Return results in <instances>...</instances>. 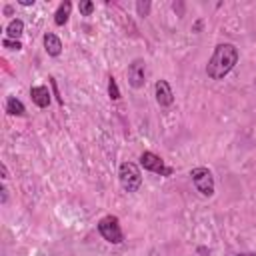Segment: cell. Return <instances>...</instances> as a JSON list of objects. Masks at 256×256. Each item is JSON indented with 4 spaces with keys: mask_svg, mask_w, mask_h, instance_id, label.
<instances>
[{
    "mask_svg": "<svg viewBox=\"0 0 256 256\" xmlns=\"http://www.w3.org/2000/svg\"><path fill=\"white\" fill-rule=\"evenodd\" d=\"M236 62H238V48L230 42H222L214 48V54L206 64V74L212 80H222L226 74L232 72Z\"/></svg>",
    "mask_w": 256,
    "mask_h": 256,
    "instance_id": "6da1fadb",
    "label": "cell"
},
{
    "mask_svg": "<svg viewBox=\"0 0 256 256\" xmlns=\"http://www.w3.org/2000/svg\"><path fill=\"white\" fill-rule=\"evenodd\" d=\"M118 180H120V186L126 192H138L140 186H142L140 166L134 164V162H122L120 168H118Z\"/></svg>",
    "mask_w": 256,
    "mask_h": 256,
    "instance_id": "7a4b0ae2",
    "label": "cell"
},
{
    "mask_svg": "<svg viewBox=\"0 0 256 256\" xmlns=\"http://www.w3.org/2000/svg\"><path fill=\"white\" fill-rule=\"evenodd\" d=\"M98 232L110 244H122L124 242V232L120 228V220L114 214H106L98 220Z\"/></svg>",
    "mask_w": 256,
    "mask_h": 256,
    "instance_id": "3957f363",
    "label": "cell"
},
{
    "mask_svg": "<svg viewBox=\"0 0 256 256\" xmlns=\"http://www.w3.org/2000/svg\"><path fill=\"white\" fill-rule=\"evenodd\" d=\"M190 178H192L194 188H196L202 196H206V198L214 196V176H212V172H210L208 168H204V166L192 168V170H190Z\"/></svg>",
    "mask_w": 256,
    "mask_h": 256,
    "instance_id": "277c9868",
    "label": "cell"
},
{
    "mask_svg": "<svg viewBox=\"0 0 256 256\" xmlns=\"http://www.w3.org/2000/svg\"><path fill=\"white\" fill-rule=\"evenodd\" d=\"M140 166L148 172H154L158 176H170L174 170L170 166L164 164V160L160 156H156L154 152H142L140 154Z\"/></svg>",
    "mask_w": 256,
    "mask_h": 256,
    "instance_id": "5b68a950",
    "label": "cell"
},
{
    "mask_svg": "<svg viewBox=\"0 0 256 256\" xmlns=\"http://www.w3.org/2000/svg\"><path fill=\"white\" fill-rule=\"evenodd\" d=\"M126 76H128V84L132 88H142L144 82H146V62L142 58H136L132 60V64H128V70H126Z\"/></svg>",
    "mask_w": 256,
    "mask_h": 256,
    "instance_id": "8992f818",
    "label": "cell"
},
{
    "mask_svg": "<svg viewBox=\"0 0 256 256\" xmlns=\"http://www.w3.org/2000/svg\"><path fill=\"white\" fill-rule=\"evenodd\" d=\"M154 96H156L158 106H170L174 102V92H172V88H170V84L166 80H156Z\"/></svg>",
    "mask_w": 256,
    "mask_h": 256,
    "instance_id": "52a82bcc",
    "label": "cell"
},
{
    "mask_svg": "<svg viewBox=\"0 0 256 256\" xmlns=\"http://www.w3.org/2000/svg\"><path fill=\"white\" fill-rule=\"evenodd\" d=\"M30 98H32V102L38 108H48V104H50V90H48V86H44V84L32 86L30 88Z\"/></svg>",
    "mask_w": 256,
    "mask_h": 256,
    "instance_id": "ba28073f",
    "label": "cell"
},
{
    "mask_svg": "<svg viewBox=\"0 0 256 256\" xmlns=\"http://www.w3.org/2000/svg\"><path fill=\"white\" fill-rule=\"evenodd\" d=\"M42 40H44V50L48 52V56H60V52H62V42H60V38H58L56 34L46 32Z\"/></svg>",
    "mask_w": 256,
    "mask_h": 256,
    "instance_id": "9c48e42d",
    "label": "cell"
},
{
    "mask_svg": "<svg viewBox=\"0 0 256 256\" xmlns=\"http://www.w3.org/2000/svg\"><path fill=\"white\" fill-rule=\"evenodd\" d=\"M6 112L10 116H26V108L16 96H8L6 98Z\"/></svg>",
    "mask_w": 256,
    "mask_h": 256,
    "instance_id": "30bf717a",
    "label": "cell"
},
{
    "mask_svg": "<svg viewBox=\"0 0 256 256\" xmlns=\"http://www.w3.org/2000/svg\"><path fill=\"white\" fill-rule=\"evenodd\" d=\"M70 10H72V4L70 2H62L58 6L56 14H54V24L56 26H64L68 22V18H70Z\"/></svg>",
    "mask_w": 256,
    "mask_h": 256,
    "instance_id": "8fae6325",
    "label": "cell"
},
{
    "mask_svg": "<svg viewBox=\"0 0 256 256\" xmlns=\"http://www.w3.org/2000/svg\"><path fill=\"white\" fill-rule=\"evenodd\" d=\"M6 38H12V40H18L22 34H24V22L20 20V18H14V20H10L8 22V26H6Z\"/></svg>",
    "mask_w": 256,
    "mask_h": 256,
    "instance_id": "7c38bea8",
    "label": "cell"
},
{
    "mask_svg": "<svg viewBox=\"0 0 256 256\" xmlns=\"http://www.w3.org/2000/svg\"><path fill=\"white\" fill-rule=\"evenodd\" d=\"M108 96L112 100H120V90H118V84H116V78L114 76L108 78Z\"/></svg>",
    "mask_w": 256,
    "mask_h": 256,
    "instance_id": "4fadbf2b",
    "label": "cell"
},
{
    "mask_svg": "<svg viewBox=\"0 0 256 256\" xmlns=\"http://www.w3.org/2000/svg\"><path fill=\"white\" fill-rule=\"evenodd\" d=\"M78 10H80L82 16H90V14L94 12V4H92L90 0H80V2H78Z\"/></svg>",
    "mask_w": 256,
    "mask_h": 256,
    "instance_id": "5bb4252c",
    "label": "cell"
},
{
    "mask_svg": "<svg viewBox=\"0 0 256 256\" xmlns=\"http://www.w3.org/2000/svg\"><path fill=\"white\" fill-rule=\"evenodd\" d=\"M2 46L8 48V50H22V42L20 40H12V38H4Z\"/></svg>",
    "mask_w": 256,
    "mask_h": 256,
    "instance_id": "9a60e30c",
    "label": "cell"
},
{
    "mask_svg": "<svg viewBox=\"0 0 256 256\" xmlns=\"http://www.w3.org/2000/svg\"><path fill=\"white\" fill-rule=\"evenodd\" d=\"M136 10H138V16H148L150 12V2H136Z\"/></svg>",
    "mask_w": 256,
    "mask_h": 256,
    "instance_id": "2e32d148",
    "label": "cell"
},
{
    "mask_svg": "<svg viewBox=\"0 0 256 256\" xmlns=\"http://www.w3.org/2000/svg\"><path fill=\"white\" fill-rule=\"evenodd\" d=\"M0 192H2V198H0V200H2V204H4V202L8 200V190H6L4 186H2V188H0Z\"/></svg>",
    "mask_w": 256,
    "mask_h": 256,
    "instance_id": "e0dca14e",
    "label": "cell"
},
{
    "mask_svg": "<svg viewBox=\"0 0 256 256\" xmlns=\"http://www.w3.org/2000/svg\"><path fill=\"white\" fill-rule=\"evenodd\" d=\"M0 168H2V178H8V168H6V164H2Z\"/></svg>",
    "mask_w": 256,
    "mask_h": 256,
    "instance_id": "ac0fdd59",
    "label": "cell"
},
{
    "mask_svg": "<svg viewBox=\"0 0 256 256\" xmlns=\"http://www.w3.org/2000/svg\"><path fill=\"white\" fill-rule=\"evenodd\" d=\"M20 4H22V6H32L34 0H20Z\"/></svg>",
    "mask_w": 256,
    "mask_h": 256,
    "instance_id": "d6986e66",
    "label": "cell"
},
{
    "mask_svg": "<svg viewBox=\"0 0 256 256\" xmlns=\"http://www.w3.org/2000/svg\"><path fill=\"white\" fill-rule=\"evenodd\" d=\"M236 256H256V252H240V254H236Z\"/></svg>",
    "mask_w": 256,
    "mask_h": 256,
    "instance_id": "ffe728a7",
    "label": "cell"
}]
</instances>
